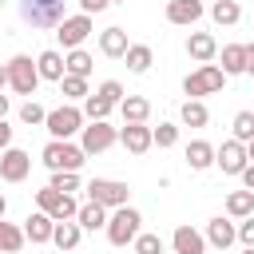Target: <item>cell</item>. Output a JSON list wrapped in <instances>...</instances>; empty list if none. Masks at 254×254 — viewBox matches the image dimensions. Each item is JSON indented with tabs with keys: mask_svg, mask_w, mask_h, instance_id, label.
I'll use <instances>...</instances> for the list:
<instances>
[{
	"mask_svg": "<svg viewBox=\"0 0 254 254\" xmlns=\"http://www.w3.org/2000/svg\"><path fill=\"white\" fill-rule=\"evenodd\" d=\"M4 71H8V87L16 91V95H36V87H40V71H36V60L32 56H12L8 64H4Z\"/></svg>",
	"mask_w": 254,
	"mask_h": 254,
	"instance_id": "277c9868",
	"label": "cell"
},
{
	"mask_svg": "<svg viewBox=\"0 0 254 254\" xmlns=\"http://www.w3.org/2000/svg\"><path fill=\"white\" fill-rule=\"evenodd\" d=\"M246 159H250V163H254V139H250V143H246Z\"/></svg>",
	"mask_w": 254,
	"mask_h": 254,
	"instance_id": "7dc6e473",
	"label": "cell"
},
{
	"mask_svg": "<svg viewBox=\"0 0 254 254\" xmlns=\"http://www.w3.org/2000/svg\"><path fill=\"white\" fill-rule=\"evenodd\" d=\"M210 20H214V24H222V28H234V24L242 20L238 0H214V4H210Z\"/></svg>",
	"mask_w": 254,
	"mask_h": 254,
	"instance_id": "4316f807",
	"label": "cell"
},
{
	"mask_svg": "<svg viewBox=\"0 0 254 254\" xmlns=\"http://www.w3.org/2000/svg\"><path fill=\"white\" fill-rule=\"evenodd\" d=\"M4 210H8V198H4V194H0V218H4Z\"/></svg>",
	"mask_w": 254,
	"mask_h": 254,
	"instance_id": "c3c4849f",
	"label": "cell"
},
{
	"mask_svg": "<svg viewBox=\"0 0 254 254\" xmlns=\"http://www.w3.org/2000/svg\"><path fill=\"white\" fill-rule=\"evenodd\" d=\"M95 32V24H91V16H83V12H75V16H64L60 24H56V40H60V48L64 52H75V48H83V40Z\"/></svg>",
	"mask_w": 254,
	"mask_h": 254,
	"instance_id": "ba28073f",
	"label": "cell"
},
{
	"mask_svg": "<svg viewBox=\"0 0 254 254\" xmlns=\"http://www.w3.org/2000/svg\"><path fill=\"white\" fill-rule=\"evenodd\" d=\"M119 143V131L107 123V119H99V123H87L83 131H79V147H83V155H103L107 147H115Z\"/></svg>",
	"mask_w": 254,
	"mask_h": 254,
	"instance_id": "30bf717a",
	"label": "cell"
},
{
	"mask_svg": "<svg viewBox=\"0 0 254 254\" xmlns=\"http://www.w3.org/2000/svg\"><path fill=\"white\" fill-rule=\"evenodd\" d=\"M187 167H190V171H206V167H214V147H210L206 139L187 143Z\"/></svg>",
	"mask_w": 254,
	"mask_h": 254,
	"instance_id": "44dd1931",
	"label": "cell"
},
{
	"mask_svg": "<svg viewBox=\"0 0 254 254\" xmlns=\"http://www.w3.org/2000/svg\"><path fill=\"white\" fill-rule=\"evenodd\" d=\"M214 163L222 167V175H242L246 171V143H238V139H226L222 147H214Z\"/></svg>",
	"mask_w": 254,
	"mask_h": 254,
	"instance_id": "8fae6325",
	"label": "cell"
},
{
	"mask_svg": "<svg viewBox=\"0 0 254 254\" xmlns=\"http://www.w3.org/2000/svg\"><path fill=\"white\" fill-rule=\"evenodd\" d=\"M103 8H111L107 0H79V12L83 16H95V12H103Z\"/></svg>",
	"mask_w": 254,
	"mask_h": 254,
	"instance_id": "60d3db41",
	"label": "cell"
},
{
	"mask_svg": "<svg viewBox=\"0 0 254 254\" xmlns=\"http://www.w3.org/2000/svg\"><path fill=\"white\" fill-rule=\"evenodd\" d=\"M187 56L198 60V64H210V60L218 56V40H214L210 32H190V36H187Z\"/></svg>",
	"mask_w": 254,
	"mask_h": 254,
	"instance_id": "e0dca14e",
	"label": "cell"
},
{
	"mask_svg": "<svg viewBox=\"0 0 254 254\" xmlns=\"http://www.w3.org/2000/svg\"><path fill=\"white\" fill-rule=\"evenodd\" d=\"M171 246H175V254H206V238L194 230V226H175V234H171Z\"/></svg>",
	"mask_w": 254,
	"mask_h": 254,
	"instance_id": "2e32d148",
	"label": "cell"
},
{
	"mask_svg": "<svg viewBox=\"0 0 254 254\" xmlns=\"http://www.w3.org/2000/svg\"><path fill=\"white\" fill-rule=\"evenodd\" d=\"M254 214V190H230L226 194V218H250Z\"/></svg>",
	"mask_w": 254,
	"mask_h": 254,
	"instance_id": "603a6c76",
	"label": "cell"
},
{
	"mask_svg": "<svg viewBox=\"0 0 254 254\" xmlns=\"http://www.w3.org/2000/svg\"><path fill=\"white\" fill-rule=\"evenodd\" d=\"M44 119H48V111H44V107H40L36 99H28V103L20 107V123H28V127H40Z\"/></svg>",
	"mask_w": 254,
	"mask_h": 254,
	"instance_id": "8d00e7d4",
	"label": "cell"
},
{
	"mask_svg": "<svg viewBox=\"0 0 254 254\" xmlns=\"http://www.w3.org/2000/svg\"><path fill=\"white\" fill-rule=\"evenodd\" d=\"M131 246H135V254H163V238H159V234H143V230H139V238H135Z\"/></svg>",
	"mask_w": 254,
	"mask_h": 254,
	"instance_id": "74e56055",
	"label": "cell"
},
{
	"mask_svg": "<svg viewBox=\"0 0 254 254\" xmlns=\"http://www.w3.org/2000/svg\"><path fill=\"white\" fill-rule=\"evenodd\" d=\"M230 131H234L238 143H250V139H254V111H238L234 123H230Z\"/></svg>",
	"mask_w": 254,
	"mask_h": 254,
	"instance_id": "836d02e7",
	"label": "cell"
},
{
	"mask_svg": "<svg viewBox=\"0 0 254 254\" xmlns=\"http://www.w3.org/2000/svg\"><path fill=\"white\" fill-rule=\"evenodd\" d=\"M36 210H44L52 222H75L79 202H75L71 194H60V190L44 187V190H36Z\"/></svg>",
	"mask_w": 254,
	"mask_h": 254,
	"instance_id": "52a82bcc",
	"label": "cell"
},
{
	"mask_svg": "<svg viewBox=\"0 0 254 254\" xmlns=\"http://www.w3.org/2000/svg\"><path fill=\"white\" fill-rule=\"evenodd\" d=\"M91 64H95V60H91L83 48H75V52L64 56V75H79V79H87V75H91Z\"/></svg>",
	"mask_w": 254,
	"mask_h": 254,
	"instance_id": "f1b7e54d",
	"label": "cell"
},
{
	"mask_svg": "<svg viewBox=\"0 0 254 254\" xmlns=\"http://www.w3.org/2000/svg\"><path fill=\"white\" fill-rule=\"evenodd\" d=\"M24 242H28L24 230H20L16 222H4V218H0V254H16Z\"/></svg>",
	"mask_w": 254,
	"mask_h": 254,
	"instance_id": "f546056e",
	"label": "cell"
},
{
	"mask_svg": "<svg viewBox=\"0 0 254 254\" xmlns=\"http://www.w3.org/2000/svg\"><path fill=\"white\" fill-rule=\"evenodd\" d=\"M151 143H155V147H175V143H179V127H175V123L151 127Z\"/></svg>",
	"mask_w": 254,
	"mask_h": 254,
	"instance_id": "d590c367",
	"label": "cell"
},
{
	"mask_svg": "<svg viewBox=\"0 0 254 254\" xmlns=\"http://www.w3.org/2000/svg\"><path fill=\"white\" fill-rule=\"evenodd\" d=\"M75 222H79V230H103V226H107V206H99V202H83L79 214H75Z\"/></svg>",
	"mask_w": 254,
	"mask_h": 254,
	"instance_id": "7402d4cb",
	"label": "cell"
},
{
	"mask_svg": "<svg viewBox=\"0 0 254 254\" xmlns=\"http://www.w3.org/2000/svg\"><path fill=\"white\" fill-rule=\"evenodd\" d=\"M202 12H206L202 0H171V4H167V20H171V24H183V28L198 24Z\"/></svg>",
	"mask_w": 254,
	"mask_h": 254,
	"instance_id": "9a60e30c",
	"label": "cell"
},
{
	"mask_svg": "<svg viewBox=\"0 0 254 254\" xmlns=\"http://www.w3.org/2000/svg\"><path fill=\"white\" fill-rule=\"evenodd\" d=\"M127 48H131V44H127V32H123V28H103V32H99V52H103L107 60H123Z\"/></svg>",
	"mask_w": 254,
	"mask_h": 254,
	"instance_id": "ac0fdd59",
	"label": "cell"
},
{
	"mask_svg": "<svg viewBox=\"0 0 254 254\" xmlns=\"http://www.w3.org/2000/svg\"><path fill=\"white\" fill-rule=\"evenodd\" d=\"M123 60H127V67H131L135 75H143V71H151V64H155V52H151L147 44H131Z\"/></svg>",
	"mask_w": 254,
	"mask_h": 254,
	"instance_id": "83f0119b",
	"label": "cell"
},
{
	"mask_svg": "<svg viewBox=\"0 0 254 254\" xmlns=\"http://www.w3.org/2000/svg\"><path fill=\"white\" fill-rule=\"evenodd\" d=\"M103 230H107V242L111 246H131L139 238V230H143V214L135 206H115L107 214V226Z\"/></svg>",
	"mask_w": 254,
	"mask_h": 254,
	"instance_id": "7a4b0ae2",
	"label": "cell"
},
{
	"mask_svg": "<svg viewBox=\"0 0 254 254\" xmlns=\"http://www.w3.org/2000/svg\"><path fill=\"white\" fill-rule=\"evenodd\" d=\"M111 107H115V103H107L103 95H95V91H91V95L83 99V107H79V111H83V119L99 123V119H107V115H111Z\"/></svg>",
	"mask_w": 254,
	"mask_h": 254,
	"instance_id": "1f68e13d",
	"label": "cell"
},
{
	"mask_svg": "<svg viewBox=\"0 0 254 254\" xmlns=\"http://www.w3.org/2000/svg\"><path fill=\"white\" fill-rule=\"evenodd\" d=\"M60 91H64V99H87L91 91H87V79H79V75H64L60 79Z\"/></svg>",
	"mask_w": 254,
	"mask_h": 254,
	"instance_id": "e575fe53",
	"label": "cell"
},
{
	"mask_svg": "<svg viewBox=\"0 0 254 254\" xmlns=\"http://www.w3.org/2000/svg\"><path fill=\"white\" fill-rule=\"evenodd\" d=\"M52 230H56V222H52L44 210H36V214L24 218V238L36 242V246H40V242H52Z\"/></svg>",
	"mask_w": 254,
	"mask_h": 254,
	"instance_id": "d6986e66",
	"label": "cell"
},
{
	"mask_svg": "<svg viewBox=\"0 0 254 254\" xmlns=\"http://www.w3.org/2000/svg\"><path fill=\"white\" fill-rule=\"evenodd\" d=\"M107 4H123V0H107Z\"/></svg>",
	"mask_w": 254,
	"mask_h": 254,
	"instance_id": "f907efd6",
	"label": "cell"
},
{
	"mask_svg": "<svg viewBox=\"0 0 254 254\" xmlns=\"http://www.w3.org/2000/svg\"><path fill=\"white\" fill-rule=\"evenodd\" d=\"M119 143H123L131 155H147V151L155 147V143H151V127H147V123H123Z\"/></svg>",
	"mask_w": 254,
	"mask_h": 254,
	"instance_id": "5bb4252c",
	"label": "cell"
},
{
	"mask_svg": "<svg viewBox=\"0 0 254 254\" xmlns=\"http://www.w3.org/2000/svg\"><path fill=\"white\" fill-rule=\"evenodd\" d=\"M36 71H40V79H52V83H60V79H64V56H60L56 48L40 52V56H36Z\"/></svg>",
	"mask_w": 254,
	"mask_h": 254,
	"instance_id": "ffe728a7",
	"label": "cell"
},
{
	"mask_svg": "<svg viewBox=\"0 0 254 254\" xmlns=\"http://www.w3.org/2000/svg\"><path fill=\"white\" fill-rule=\"evenodd\" d=\"M95 95H103L107 103H115V107H119V103H123V83H119V79H103V83L95 87Z\"/></svg>",
	"mask_w": 254,
	"mask_h": 254,
	"instance_id": "f35d334b",
	"label": "cell"
},
{
	"mask_svg": "<svg viewBox=\"0 0 254 254\" xmlns=\"http://www.w3.org/2000/svg\"><path fill=\"white\" fill-rule=\"evenodd\" d=\"M4 115H8V95L0 91V119H4Z\"/></svg>",
	"mask_w": 254,
	"mask_h": 254,
	"instance_id": "f6af8a7d",
	"label": "cell"
},
{
	"mask_svg": "<svg viewBox=\"0 0 254 254\" xmlns=\"http://www.w3.org/2000/svg\"><path fill=\"white\" fill-rule=\"evenodd\" d=\"M238 242H242V246H254V214L238 222Z\"/></svg>",
	"mask_w": 254,
	"mask_h": 254,
	"instance_id": "ab89813d",
	"label": "cell"
},
{
	"mask_svg": "<svg viewBox=\"0 0 254 254\" xmlns=\"http://www.w3.org/2000/svg\"><path fill=\"white\" fill-rule=\"evenodd\" d=\"M179 115H183V123H187V127H206V123H210V111H206V103H202V99H187Z\"/></svg>",
	"mask_w": 254,
	"mask_h": 254,
	"instance_id": "4dcf8cb0",
	"label": "cell"
},
{
	"mask_svg": "<svg viewBox=\"0 0 254 254\" xmlns=\"http://www.w3.org/2000/svg\"><path fill=\"white\" fill-rule=\"evenodd\" d=\"M12 147V127H8V119H0V155Z\"/></svg>",
	"mask_w": 254,
	"mask_h": 254,
	"instance_id": "b9f144b4",
	"label": "cell"
},
{
	"mask_svg": "<svg viewBox=\"0 0 254 254\" xmlns=\"http://www.w3.org/2000/svg\"><path fill=\"white\" fill-rule=\"evenodd\" d=\"M202 238H206V246L226 250V246H234V242H238V222L218 214V218H210V222H206V234H202Z\"/></svg>",
	"mask_w": 254,
	"mask_h": 254,
	"instance_id": "4fadbf2b",
	"label": "cell"
},
{
	"mask_svg": "<svg viewBox=\"0 0 254 254\" xmlns=\"http://www.w3.org/2000/svg\"><path fill=\"white\" fill-rule=\"evenodd\" d=\"M242 254H254V246H246V250H242Z\"/></svg>",
	"mask_w": 254,
	"mask_h": 254,
	"instance_id": "681fc988",
	"label": "cell"
},
{
	"mask_svg": "<svg viewBox=\"0 0 254 254\" xmlns=\"http://www.w3.org/2000/svg\"><path fill=\"white\" fill-rule=\"evenodd\" d=\"M246 75H254V44H246Z\"/></svg>",
	"mask_w": 254,
	"mask_h": 254,
	"instance_id": "ee69618b",
	"label": "cell"
},
{
	"mask_svg": "<svg viewBox=\"0 0 254 254\" xmlns=\"http://www.w3.org/2000/svg\"><path fill=\"white\" fill-rule=\"evenodd\" d=\"M238 179H242V183H246V190H254V163H246V171H242V175H238Z\"/></svg>",
	"mask_w": 254,
	"mask_h": 254,
	"instance_id": "7bdbcfd3",
	"label": "cell"
},
{
	"mask_svg": "<svg viewBox=\"0 0 254 254\" xmlns=\"http://www.w3.org/2000/svg\"><path fill=\"white\" fill-rule=\"evenodd\" d=\"M4 87H8V71L0 67V91H4Z\"/></svg>",
	"mask_w": 254,
	"mask_h": 254,
	"instance_id": "bcb514c9",
	"label": "cell"
},
{
	"mask_svg": "<svg viewBox=\"0 0 254 254\" xmlns=\"http://www.w3.org/2000/svg\"><path fill=\"white\" fill-rule=\"evenodd\" d=\"M44 127H48V135H52V139H71V135H79V131H83V111H79L75 103H64V107L48 111Z\"/></svg>",
	"mask_w": 254,
	"mask_h": 254,
	"instance_id": "9c48e42d",
	"label": "cell"
},
{
	"mask_svg": "<svg viewBox=\"0 0 254 254\" xmlns=\"http://www.w3.org/2000/svg\"><path fill=\"white\" fill-rule=\"evenodd\" d=\"M0 8H4V0H0Z\"/></svg>",
	"mask_w": 254,
	"mask_h": 254,
	"instance_id": "816d5d0a",
	"label": "cell"
},
{
	"mask_svg": "<svg viewBox=\"0 0 254 254\" xmlns=\"http://www.w3.org/2000/svg\"><path fill=\"white\" fill-rule=\"evenodd\" d=\"M222 83H226V75H222V67H218V64H198V67L183 79V91H187L190 99H202V95L222 91Z\"/></svg>",
	"mask_w": 254,
	"mask_h": 254,
	"instance_id": "5b68a950",
	"label": "cell"
},
{
	"mask_svg": "<svg viewBox=\"0 0 254 254\" xmlns=\"http://www.w3.org/2000/svg\"><path fill=\"white\" fill-rule=\"evenodd\" d=\"M40 163H44L48 171H79V167L87 163V155H83V147L71 143V139H48V147L40 151Z\"/></svg>",
	"mask_w": 254,
	"mask_h": 254,
	"instance_id": "6da1fadb",
	"label": "cell"
},
{
	"mask_svg": "<svg viewBox=\"0 0 254 254\" xmlns=\"http://www.w3.org/2000/svg\"><path fill=\"white\" fill-rule=\"evenodd\" d=\"M48 187L60 190V194H71V190H79V171H52V183Z\"/></svg>",
	"mask_w": 254,
	"mask_h": 254,
	"instance_id": "d6a6232c",
	"label": "cell"
},
{
	"mask_svg": "<svg viewBox=\"0 0 254 254\" xmlns=\"http://www.w3.org/2000/svg\"><path fill=\"white\" fill-rule=\"evenodd\" d=\"M79 238H83L79 222H56V230H52V246H60V250H75Z\"/></svg>",
	"mask_w": 254,
	"mask_h": 254,
	"instance_id": "484cf974",
	"label": "cell"
},
{
	"mask_svg": "<svg viewBox=\"0 0 254 254\" xmlns=\"http://www.w3.org/2000/svg\"><path fill=\"white\" fill-rule=\"evenodd\" d=\"M83 190H87V202H99V206H107V210L127 206V198H131V187H127L123 179H91Z\"/></svg>",
	"mask_w": 254,
	"mask_h": 254,
	"instance_id": "8992f818",
	"label": "cell"
},
{
	"mask_svg": "<svg viewBox=\"0 0 254 254\" xmlns=\"http://www.w3.org/2000/svg\"><path fill=\"white\" fill-rule=\"evenodd\" d=\"M246 71V44H226L222 48V75H242Z\"/></svg>",
	"mask_w": 254,
	"mask_h": 254,
	"instance_id": "cb8c5ba5",
	"label": "cell"
},
{
	"mask_svg": "<svg viewBox=\"0 0 254 254\" xmlns=\"http://www.w3.org/2000/svg\"><path fill=\"white\" fill-rule=\"evenodd\" d=\"M119 111H123V123H147V115H151V103H147L143 95H123Z\"/></svg>",
	"mask_w": 254,
	"mask_h": 254,
	"instance_id": "d4e9b609",
	"label": "cell"
},
{
	"mask_svg": "<svg viewBox=\"0 0 254 254\" xmlns=\"http://www.w3.org/2000/svg\"><path fill=\"white\" fill-rule=\"evenodd\" d=\"M67 16V0H20V20L32 28H56Z\"/></svg>",
	"mask_w": 254,
	"mask_h": 254,
	"instance_id": "3957f363",
	"label": "cell"
},
{
	"mask_svg": "<svg viewBox=\"0 0 254 254\" xmlns=\"http://www.w3.org/2000/svg\"><path fill=\"white\" fill-rule=\"evenodd\" d=\"M28 171H32V155H28V151L8 147V151L0 155V179H4V183H24Z\"/></svg>",
	"mask_w": 254,
	"mask_h": 254,
	"instance_id": "7c38bea8",
	"label": "cell"
}]
</instances>
